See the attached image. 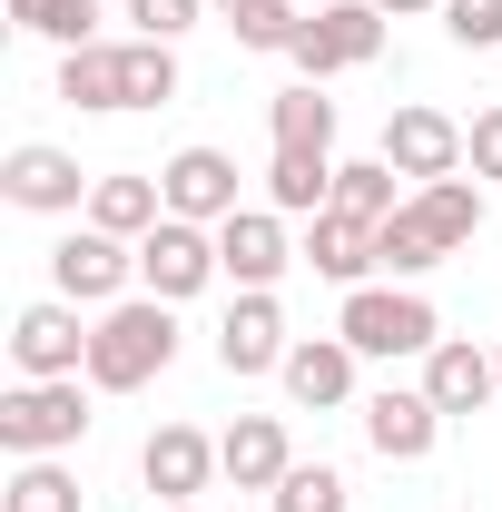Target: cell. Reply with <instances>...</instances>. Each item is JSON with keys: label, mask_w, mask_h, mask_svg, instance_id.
<instances>
[{"label": "cell", "mask_w": 502, "mask_h": 512, "mask_svg": "<svg viewBox=\"0 0 502 512\" xmlns=\"http://www.w3.org/2000/svg\"><path fill=\"white\" fill-rule=\"evenodd\" d=\"M178 365V316H168V296H119L109 316L89 325V384L99 394H138V384H158Z\"/></svg>", "instance_id": "6da1fadb"}, {"label": "cell", "mask_w": 502, "mask_h": 512, "mask_svg": "<svg viewBox=\"0 0 502 512\" xmlns=\"http://www.w3.org/2000/svg\"><path fill=\"white\" fill-rule=\"evenodd\" d=\"M335 335H345L355 355H375V365H404V355H434L443 345V316L414 296V286H345Z\"/></svg>", "instance_id": "7a4b0ae2"}, {"label": "cell", "mask_w": 502, "mask_h": 512, "mask_svg": "<svg viewBox=\"0 0 502 512\" xmlns=\"http://www.w3.org/2000/svg\"><path fill=\"white\" fill-rule=\"evenodd\" d=\"M89 434V394H79V375H60V384H10L0 394V453H69Z\"/></svg>", "instance_id": "3957f363"}, {"label": "cell", "mask_w": 502, "mask_h": 512, "mask_svg": "<svg viewBox=\"0 0 502 512\" xmlns=\"http://www.w3.org/2000/svg\"><path fill=\"white\" fill-rule=\"evenodd\" d=\"M217 276H227L217 266V227H197V217H158L138 237V286L168 296V306H188L197 286H217Z\"/></svg>", "instance_id": "277c9868"}, {"label": "cell", "mask_w": 502, "mask_h": 512, "mask_svg": "<svg viewBox=\"0 0 502 512\" xmlns=\"http://www.w3.org/2000/svg\"><path fill=\"white\" fill-rule=\"evenodd\" d=\"M10 365H20V384L89 375V325H79V306H69V296H40V306H20V325H10Z\"/></svg>", "instance_id": "5b68a950"}, {"label": "cell", "mask_w": 502, "mask_h": 512, "mask_svg": "<svg viewBox=\"0 0 502 512\" xmlns=\"http://www.w3.org/2000/svg\"><path fill=\"white\" fill-rule=\"evenodd\" d=\"M128 276H138V247L109 237V227H69L60 247H50V286H60L69 306H119Z\"/></svg>", "instance_id": "8992f818"}, {"label": "cell", "mask_w": 502, "mask_h": 512, "mask_svg": "<svg viewBox=\"0 0 502 512\" xmlns=\"http://www.w3.org/2000/svg\"><path fill=\"white\" fill-rule=\"evenodd\" d=\"M89 188H99V178H79V158L50 148V138H20V148L0 158V197H10V207H30V217H79Z\"/></svg>", "instance_id": "52a82bcc"}, {"label": "cell", "mask_w": 502, "mask_h": 512, "mask_svg": "<svg viewBox=\"0 0 502 512\" xmlns=\"http://www.w3.org/2000/svg\"><path fill=\"white\" fill-rule=\"evenodd\" d=\"M286 60L306 69L315 89H325L335 69H365V60H384V10H375V0H335V10H315V20H306V40H296Z\"/></svg>", "instance_id": "ba28073f"}, {"label": "cell", "mask_w": 502, "mask_h": 512, "mask_svg": "<svg viewBox=\"0 0 502 512\" xmlns=\"http://www.w3.org/2000/svg\"><path fill=\"white\" fill-rule=\"evenodd\" d=\"M286 355H296V335H286L276 286H237V306L217 325V365L227 375H286Z\"/></svg>", "instance_id": "9c48e42d"}, {"label": "cell", "mask_w": 502, "mask_h": 512, "mask_svg": "<svg viewBox=\"0 0 502 512\" xmlns=\"http://www.w3.org/2000/svg\"><path fill=\"white\" fill-rule=\"evenodd\" d=\"M394 178H414V188H434V178H463V119H443V109H394L384 119V148H375Z\"/></svg>", "instance_id": "30bf717a"}, {"label": "cell", "mask_w": 502, "mask_h": 512, "mask_svg": "<svg viewBox=\"0 0 502 512\" xmlns=\"http://www.w3.org/2000/svg\"><path fill=\"white\" fill-rule=\"evenodd\" d=\"M158 188H168V217L227 227V217H237V158H227V148H178V158L158 168Z\"/></svg>", "instance_id": "8fae6325"}, {"label": "cell", "mask_w": 502, "mask_h": 512, "mask_svg": "<svg viewBox=\"0 0 502 512\" xmlns=\"http://www.w3.org/2000/svg\"><path fill=\"white\" fill-rule=\"evenodd\" d=\"M365 444H375L384 463H424V453L443 444V404L424 384H384L375 404H365Z\"/></svg>", "instance_id": "7c38bea8"}, {"label": "cell", "mask_w": 502, "mask_h": 512, "mask_svg": "<svg viewBox=\"0 0 502 512\" xmlns=\"http://www.w3.org/2000/svg\"><path fill=\"white\" fill-rule=\"evenodd\" d=\"M207 473H227V463H217V444H207L197 424H158V434L138 444V483H148L158 503H197Z\"/></svg>", "instance_id": "4fadbf2b"}, {"label": "cell", "mask_w": 502, "mask_h": 512, "mask_svg": "<svg viewBox=\"0 0 502 512\" xmlns=\"http://www.w3.org/2000/svg\"><path fill=\"white\" fill-rule=\"evenodd\" d=\"M217 266H227L237 286H276V276L296 266V247H286V217H276V207H237V217L217 227Z\"/></svg>", "instance_id": "5bb4252c"}, {"label": "cell", "mask_w": 502, "mask_h": 512, "mask_svg": "<svg viewBox=\"0 0 502 512\" xmlns=\"http://www.w3.org/2000/svg\"><path fill=\"white\" fill-rule=\"evenodd\" d=\"M217 463H227V483H237V493H276V483L296 473V444H286V424H276V414H237V424L217 434Z\"/></svg>", "instance_id": "9a60e30c"}, {"label": "cell", "mask_w": 502, "mask_h": 512, "mask_svg": "<svg viewBox=\"0 0 502 512\" xmlns=\"http://www.w3.org/2000/svg\"><path fill=\"white\" fill-rule=\"evenodd\" d=\"M404 227H414L434 256L473 247V237H483V188H473V178H434V188L404 197Z\"/></svg>", "instance_id": "2e32d148"}, {"label": "cell", "mask_w": 502, "mask_h": 512, "mask_svg": "<svg viewBox=\"0 0 502 512\" xmlns=\"http://www.w3.org/2000/svg\"><path fill=\"white\" fill-rule=\"evenodd\" d=\"M424 394L443 404V424H453V414H483V404L502 394V365L483 355V345H463V335H443L434 355H424Z\"/></svg>", "instance_id": "e0dca14e"}, {"label": "cell", "mask_w": 502, "mask_h": 512, "mask_svg": "<svg viewBox=\"0 0 502 512\" xmlns=\"http://www.w3.org/2000/svg\"><path fill=\"white\" fill-rule=\"evenodd\" d=\"M355 365H365V355H355L345 335H306V345L286 355V394H296L306 414H335V404H355Z\"/></svg>", "instance_id": "ac0fdd59"}, {"label": "cell", "mask_w": 502, "mask_h": 512, "mask_svg": "<svg viewBox=\"0 0 502 512\" xmlns=\"http://www.w3.org/2000/svg\"><path fill=\"white\" fill-rule=\"evenodd\" d=\"M266 207L276 217H325L335 207V158L325 148H276L266 158Z\"/></svg>", "instance_id": "d6986e66"}, {"label": "cell", "mask_w": 502, "mask_h": 512, "mask_svg": "<svg viewBox=\"0 0 502 512\" xmlns=\"http://www.w3.org/2000/svg\"><path fill=\"white\" fill-rule=\"evenodd\" d=\"M158 217H168V188H158V178H138V168H119V178H99V188H89V227H109V237H128V247H138Z\"/></svg>", "instance_id": "ffe728a7"}, {"label": "cell", "mask_w": 502, "mask_h": 512, "mask_svg": "<svg viewBox=\"0 0 502 512\" xmlns=\"http://www.w3.org/2000/svg\"><path fill=\"white\" fill-rule=\"evenodd\" d=\"M296 256H306L315 276H335V286H365V266H375V227H355V217H335V207H325Z\"/></svg>", "instance_id": "44dd1931"}, {"label": "cell", "mask_w": 502, "mask_h": 512, "mask_svg": "<svg viewBox=\"0 0 502 512\" xmlns=\"http://www.w3.org/2000/svg\"><path fill=\"white\" fill-rule=\"evenodd\" d=\"M60 99H69V109H128V60L109 50V40L60 50Z\"/></svg>", "instance_id": "7402d4cb"}, {"label": "cell", "mask_w": 502, "mask_h": 512, "mask_svg": "<svg viewBox=\"0 0 502 512\" xmlns=\"http://www.w3.org/2000/svg\"><path fill=\"white\" fill-rule=\"evenodd\" d=\"M266 128H276V148H325V158H335V99H325L315 79H296V89L266 109Z\"/></svg>", "instance_id": "603a6c76"}, {"label": "cell", "mask_w": 502, "mask_h": 512, "mask_svg": "<svg viewBox=\"0 0 502 512\" xmlns=\"http://www.w3.org/2000/svg\"><path fill=\"white\" fill-rule=\"evenodd\" d=\"M0 512H79V473H60V453H30L0 483Z\"/></svg>", "instance_id": "cb8c5ba5"}, {"label": "cell", "mask_w": 502, "mask_h": 512, "mask_svg": "<svg viewBox=\"0 0 502 512\" xmlns=\"http://www.w3.org/2000/svg\"><path fill=\"white\" fill-rule=\"evenodd\" d=\"M404 197H394V168L384 158H345L335 168V217H355V227H384Z\"/></svg>", "instance_id": "d4e9b609"}, {"label": "cell", "mask_w": 502, "mask_h": 512, "mask_svg": "<svg viewBox=\"0 0 502 512\" xmlns=\"http://www.w3.org/2000/svg\"><path fill=\"white\" fill-rule=\"evenodd\" d=\"M10 20L30 40H60V50H89L99 40V0H10Z\"/></svg>", "instance_id": "484cf974"}, {"label": "cell", "mask_w": 502, "mask_h": 512, "mask_svg": "<svg viewBox=\"0 0 502 512\" xmlns=\"http://www.w3.org/2000/svg\"><path fill=\"white\" fill-rule=\"evenodd\" d=\"M128 109H168L178 99V40H128Z\"/></svg>", "instance_id": "4316f807"}, {"label": "cell", "mask_w": 502, "mask_h": 512, "mask_svg": "<svg viewBox=\"0 0 502 512\" xmlns=\"http://www.w3.org/2000/svg\"><path fill=\"white\" fill-rule=\"evenodd\" d=\"M266 503H276V512H355V493H345V473H335V463H296Z\"/></svg>", "instance_id": "83f0119b"}, {"label": "cell", "mask_w": 502, "mask_h": 512, "mask_svg": "<svg viewBox=\"0 0 502 512\" xmlns=\"http://www.w3.org/2000/svg\"><path fill=\"white\" fill-rule=\"evenodd\" d=\"M227 20H237V40H247V50H296L315 10H296V0H247V10H227Z\"/></svg>", "instance_id": "f1b7e54d"}, {"label": "cell", "mask_w": 502, "mask_h": 512, "mask_svg": "<svg viewBox=\"0 0 502 512\" xmlns=\"http://www.w3.org/2000/svg\"><path fill=\"white\" fill-rule=\"evenodd\" d=\"M443 30L463 50H502V0H443Z\"/></svg>", "instance_id": "f546056e"}, {"label": "cell", "mask_w": 502, "mask_h": 512, "mask_svg": "<svg viewBox=\"0 0 502 512\" xmlns=\"http://www.w3.org/2000/svg\"><path fill=\"white\" fill-rule=\"evenodd\" d=\"M463 168H473V178H502V99L473 109V128H463Z\"/></svg>", "instance_id": "4dcf8cb0"}, {"label": "cell", "mask_w": 502, "mask_h": 512, "mask_svg": "<svg viewBox=\"0 0 502 512\" xmlns=\"http://www.w3.org/2000/svg\"><path fill=\"white\" fill-rule=\"evenodd\" d=\"M128 20H138V40H178L197 30V0H128Z\"/></svg>", "instance_id": "1f68e13d"}, {"label": "cell", "mask_w": 502, "mask_h": 512, "mask_svg": "<svg viewBox=\"0 0 502 512\" xmlns=\"http://www.w3.org/2000/svg\"><path fill=\"white\" fill-rule=\"evenodd\" d=\"M384 20H404V10H443V0H375Z\"/></svg>", "instance_id": "d6a6232c"}, {"label": "cell", "mask_w": 502, "mask_h": 512, "mask_svg": "<svg viewBox=\"0 0 502 512\" xmlns=\"http://www.w3.org/2000/svg\"><path fill=\"white\" fill-rule=\"evenodd\" d=\"M158 512H197V503H158Z\"/></svg>", "instance_id": "836d02e7"}, {"label": "cell", "mask_w": 502, "mask_h": 512, "mask_svg": "<svg viewBox=\"0 0 502 512\" xmlns=\"http://www.w3.org/2000/svg\"><path fill=\"white\" fill-rule=\"evenodd\" d=\"M217 10H247V0H217Z\"/></svg>", "instance_id": "e575fe53"}, {"label": "cell", "mask_w": 502, "mask_h": 512, "mask_svg": "<svg viewBox=\"0 0 502 512\" xmlns=\"http://www.w3.org/2000/svg\"><path fill=\"white\" fill-rule=\"evenodd\" d=\"M493 365H502V355H493Z\"/></svg>", "instance_id": "d590c367"}]
</instances>
